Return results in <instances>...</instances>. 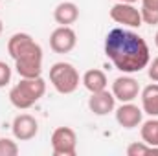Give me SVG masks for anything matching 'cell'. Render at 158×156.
<instances>
[{"label":"cell","mask_w":158,"mask_h":156,"mask_svg":"<svg viewBox=\"0 0 158 156\" xmlns=\"http://www.w3.org/2000/svg\"><path fill=\"white\" fill-rule=\"evenodd\" d=\"M155 44H156V48H158V31H156V35H155Z\"/></svg>","instance_id":"603a6c76"},{"label":"cell","mask_w":158,"mask_h":156,"mask_svg":"<svg viewBox=\"0 0 158 156\" xmlns=\"http://www.w3.org/2000/svg\"><path fill=\"white\" fill-rule=\"evenodd\" d=\"M143 110L138 109L136 105H132V101L129 103H121V107L116 109V121L123 129H134L142 123Z\"/></svg>","instance_id":"7c38bea8"},{"label":"cell","mask_w":158,"mask_h":156,"mask_svg":"<svg viewBox=\"0 0 158 156\" xmlns=\"http://www.w3.org/2000/svg\"><path fill=\"white\" fill-rule=\"evenodd\" d=\"M105 55L123 74H136L147 68L151 51L143 37L134 31L114 28L105 39Z\"/></svg>","instance_id":"6da1fadb"},{"label":"cell","mask_w":158,"mask_h":156,"mask_svg":"<svg viewBox=\"0 0 158 156\" xmlns=\"http://www.w3.org/2000/svg\"><path fill=\"white\" fill-rule=\"evenodd\" d=\"M142 20L145 24L156 26L158 24V0H142Z\"/></svg>","instance_id":"2e32d148"},{"label":"cell","mask_w":158,"mask_h":156,"mask_svg":"<svg viewBox=\"0 0 158 156\" xmlns=\"http://www.w3.org/2000/svg\"><path fill=\"white\" fill-rule=\"evenodd\" d=\"M116 2H125V4H134V2H138V0H116Z\"/></svg>","instance_id":"7402d4cb"},{"label":"cell","mask_w":158,"mask_h":156,"mask_svg":"<svg viewBox=\"0 0 158 156\" xmlns=\"http://www.w3.org/2000/svg\"><path fill=\"white\" fill-rule=\"evenodd\" d=\"M11 130H13V136L19 142H28V140H33L37 136L39 123H37L35 117L30 116V114H19V116L13 119Z\"/></svg>","instance_id":"9c48e42d"},{"label":"cell","mask_w":158,"mask_h":156,"mask_svg":"<svg viewBox=\"0 0 158 156\" xmlns=\"http://www.w3.org/2000/svg\"><path fill=\"white\" fill-rule=\"evenodd\" d=\"M19 145L9 138H0V156H17Z\"/></svg>","instance_id":"d6986e66"},{"label":"cell","mask_w":158,"mask_h":156,"mask_svg":"<svg viewBox=\"0 0 158 156\" xmlns=\"http://www.w3.org/2000/svg\"><path fill=\"white\" fill-rule=\"evenodd\" d=\"M140 134H142V140H143L145 143H149V145H153V147H158V119L156 117L145 121V123L142 125Z\"/></svg>","instance_id":"e0dca14e"},{"label":"cell","mask_w":158,"mask_h":156,"mask_svg":"<svg viewBox=\"0 0 158 156\" xmlns=\"http://www.w3.org/2000/svg\"><path fill=\"white\" fill-rule=\"evenodd\" d=\"M15 68H17V74L20 77H40V74H42V51L17 59Z\"/></svg>","instance_id":"8fae6325"},{"label":"cell","mask_w":158,"mask_h":156,"mask_svg":"<svg viewBox=\"0 0 158 156\" xmlns=\"http://www.w3.org/2000/svg\"><path fill=\"white\" fill-rule=\"evenodd\" d=\"M0 33H2V20H0Z\"/></svg>","instance_id":"cb8c5ba5"},{"label":"cell","mask_w":158,"mask_h":156,"mask_svg":"<svg viewBox=\"0 0 158 156\" xmlns=\"http://www.w3.org/2000/svg\"><path fill=\"white\" fill-rule=\"evenodd\" d=\"M88 109L96 116H107L109 112H112L116 109V97L107 88L99 90V92H94L88 99Z\"/></svg>","instance_id":"30bf717a"},{"label":"cell","mask_w":158,"mask_h":156,"mask_svg":"<svg viewBox=\"0 0 158 156\" xmlns=\"http://www.w3.org/2000/svg\"><path fill=\"white\" fill-rule=\"evenodd\" d=\"M112 94L121 103L134 101L140 94V84L131 76H121V77H116L114 83H112Z\"/></svg>","instance_id":"ba28073f"},{"label":"cell","mask_w":158,"mask_h":156,"mask_svg":"<svg viewBox=\"0 0 158 156\" xmlns=\"http://www.w3.org/2000/svg\"><path fill=\"white\" fill-rule=\"evenodd\" d=\"M110 18L118 24L129 26V28H140L143 24L140 9H136L132 4H125V2H116L110 7Z\"/></svg>","instance_id":"8992f818"},{"label":"cell","mask_w":158,"mask_h":156,"mask_svg":"<svg viewBox=\"0 0 158 156\" xmlns=\"http://www.w3.org/2000/svg\"><path fill=\"white\" fill-rule=\"evenodd\" d=\"M37 51H42V48L28 33H15L7 40V53L13 57V61L22 59L31 53H37Z\"/></svg>","instance_id":"5b68a950"},{"label":"cell","mask_w":158,"mask_h":156,"mask_svg":"<svg viewBox=\"0 0 158 156\" xmlns=\"http://www.w3.org/2000/svg\"><path fill=\"white\" fill-rule=\"evenodd\" d=\"M149 77H151V81H155V83H158V57H155L153 61H149Z\"/></svg>","instance_id":"44dd1931"},{"label":"cell","mask_w":158,"mask_h":156,"mask_svg":"<svg viewBox=\"0 0 158 156\" xmlns=\"http://www.w3.org/2000/svg\"><path fill=\"white\" fill-rule=\"evenodd\" d=\"M9 81H11V68L7 63L0 61V88H4Z\"/></svg>","instance_id":"ffe728a7"},{"label":"cell","mask_w":158,"mask_h":156,"mask_svg":"<svg viewBox=\"0 0 158 156\" xmlns=\"http://www.w3.org/2000/svg\"><path fill=\"white\" fill-rule=\"evenodd\" d=\"M156 153L158 154V147H153L145 142H134L127 147V154L129 156H145V154H153Z\"/></svg>","instance_id":"ac0fdd59"},{"label":"cell","mask_w":158,"mask_h":156,"mask_svg":"<svg viewBox=\"0 0 158 156\" xmlns=\"http://www.w3.org/2000/svg\"><path fill=\"white\" fill-rule=\"evenodd\" d=\"M52 149L55 156H76L77 136L70 127H59L52 134Z\"/></svg>","instance_id":"277c9868"},{"label":"cell","mask_w":158,"mask_h":156,"mask_svg":"<svg viewBox=\"0 0 158 156\" xmlns=\"http://www.w3.org/2000/svg\"><path fill=\"white\" fill-rule=\"evenodd\" d=\"M81 81H83L85 88H86L90 94L99 92V90H105L107 84H109L105 72H101V70H98V68H94V70H86Z\"/></svg>","instance_id":"9a60e30c"},{"label":"cell","mask_w":158,"mask_h":156,"mask_svg":"<svg viewBox=\"0 0 158 156\" xmlns=\"http://www.w3.org/2000/svg\"><path fill=\"white\" fill-rule=\"evenodd\" d=\"M46 92V81L42 77H20V81L9 90V101L15 109H31Z\"/></svg>","instance_id":"7a4b0ae2"},{"label":"cell","mask_w":158,"mask_h":156,"mask_svg":"<svg viewBox=\"0 0 158 156\" xmlns=\"http://www.w3.org/2000/svg\"><path fill=\"white\" fill-rule=\"evenodd\" d=\"M50 83L59 94H72L79 86V72L70 63H55L50 68Z\"/></svg>","instance_id":"3957f363"},{"label":"cell","mask_w":158,"mask_h":156,"mask_svg":"<svg viewBox=\"0 0 158 156\" xmlns=\"http://www.w3.org/2000/svg\"><path fill=\"white\" fill-rule=\"evenodd\" d=\"M142 110L151 117H158V83L147 84L142 90Z\"/></svg>","instance_id":"5bb4252c"},{"label":"cell","mask_w":158,"mask_h":156,"mask_svg":"<svg viewBox=\"0 0 158 156\" xmlns=\"http://www.w3.org/2000/svg\"><path fill=\"white\" fill-rule=\"evenodd\" d=\"M53 18L59 26H70L79 18V7L74 2H61L53 9Z\"/></svg>","instance_id":"4fadbf2b"},{"label":"cell","mask_w":158,"mask_h":156,"mask_svg":"<svg viewBox=\"0 0 158 156\" xmlns=\"http://www.w3.org/2000/svg\"><path fill=\"white\" fill-rule=\"evenodd\" d=\"M77 35L70 26H59L50 35V48L55 53H68L76 48Z\"/></svg>","instance_id":"52a82bcc"}]
</instances>
